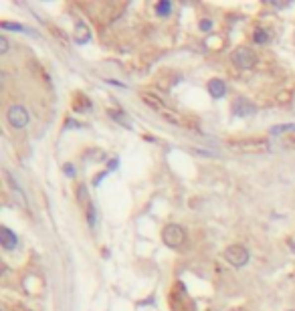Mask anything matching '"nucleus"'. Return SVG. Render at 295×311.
I'll list each match as a JSON object with an SVG mask.
<instances>
[{
	"instance_id": "423d86ee",
	"label": "nucleus",
	"mask_w": 295,
	"mask_h": 311,
	"mask_svg": "<svg viewBox=\"0 0 295 311\" xmlns=\"http://www.w3.org/2000/svg\"><path fill=\"white\" fill-rule=\"evenodd\" d=\"M230 113L234 117H249V115H255L257 113V105L245 97H239L234 99L232 105H230Z\"/></svg>"
},
{
	"instance_id": "a211bd4d",
	"label": "nucleus",
	"mask_w": 295,
	"mask_h": 311,
	"mask_svg": "<svg viewBox=\"0 0 295 311\" xmlns=\"http://www.w3.org/2000/svg\"><path fill=\"white\" fill-rule=\"evenodd\" d=\"M65 174H67V176H75V168H73L71 164H65Z\"/></svg>"
},
{
	"instance_id": "4468645a",
	"label": "nucleus",
	"mask_w": 295,
	"mask_h": 311,
	"mask_svg": "<svg viewBox=\"0 0 295 311\" xmlns=\"http://www.w3.org/2000/svg\"><path fill=\"white\" fill-rule=\"evenodd\" d=\"M0 26H2L4 30H18V33H26V28L22 24H14V22H2Z\"/></svg>"
},
{
	"instance_id": "9b49d317",
	"label": "nucleus",
	"mask_w": 295,
	"mask_h": 311,
	"mask_svg": "<svg viewBox=\"0 0 295 311\" xmlns=\"http://www.w3.org/2000/svg\"><path fill=\"white\" fill-rule=\"evenodd\" d=\"M109 115H111V119L120 121L124 128H132V121L126 117V113H124V111H120V109H111V111H109Z\"/></svg>"
},
{
	"instance_id": "f3484780",
	"label": "nucleus",
	"mask_w": 295,
	"mask_h": 311,
	"mask_svg": "<svg viewBox=\"0 0 295 311\" xmlns=\"http://www.w3.org/2000/svg\"><path fill=\"white\" fill-rule=\"evenodd\" d=\"M200 28H202V30H211V28H213V22H211V20H202V22H200Z\"/></svg>"
},
{
	"instance_id": "aec40b11",
	"label": "nucleus",
	"mask_w": 295,
	"mask_h": 311,
	"mask_svg": "<svg viewBox=\"0 0 295 311\" xmlns=\"http://www.w3.org/2000/svg\"><path fill=\"white\" fill-rule=\"evenodd\" d=\"M117 164H120L117 160H111V162H109V170H115V168H117Z\"/></svg>"
},
{
	"instance_id": "6ab92c4d",
	"label": "nucleus",
	"mask_w": 295,
	"mask_h": 311,
	"mask_svg": "<svg viewBox=\"0 0 295 311\" xmlns=\"http://www.w3.org/2000/svg\"><path fill=\"white\" fill-rule=\"evenodd\" d=\"M285 146H287V148H295V136H293V138H289V140L285 142Z\"/></svg>"
},
{
	"instance_id": "f03ea898",
	"label": "nucleus",
	"mask_w": 295,
	"mask_h": 311,
	"mask_svg": "<svg viewBox=\"0 0 295 311\" xmlns=\"http://www.w3.org/2000/svg\"><path fill=\"white\" fill-rule=\"evenodd\" d=\"M228 146L232 150L245 152V154H265L271 150V144L265 140H239V142H230Z\"/></svg>"
},
{
	"instance_id": "2eb2a0df",
	"label": "nucleus",
	"mask_w": 295,
	"mask_h": 311,
	"mask_svg": "<svg viewBox=\"0 0 295 311\" xmlns=\"http://www.w3.org/2000/svg\"><path fill=\"white\" fill-rule=\"evenodd\" d=\"M87 223H89V227H95V208H93V204H87Z\"/></svg>"
},
{
	"instance_id": "1a4fd4ad",
	"label": "nucleus",
	"mask_w": 295,
	"mask_h": 311,
	"mask_svg": "<svg viewBox=\"0 0 295 311\" xmlns=\"http://www.w3.org/2000/svg\"><path fill=\"white\" fill-rule=\"evenodd\" d=\"M271 136H283V134H295V123H281V126H273L269 130Z\"/></svg>"
},
{
	"instance_id": "f8f14e48",
	"label": "nucleus",
	"mask_w": 295,
	"mask_h": 311,
	"mask_svg": "<svg viewBox=\"0 0 295 311\" xmlns=\"http://www.w3.org/2000/svg\"><path fill=\"white\" fill-rule=\"evenodd\" d=\"M269 39H271V37H269V33H267L265 28H257L255 33H253V41H255L257 45H267Z\"/></svg>"
},
{
	"instance_id": "0eeeda50",
	"label": "nucleus",
	"mask_w": 295,
	"mask_h": 311,
	"mask_svg": "<svg viewBox=\"0 0 295 311\" xmlns=\"http://www.w3.org/2000/svg\"><path fill=\"white\" fill-rule=\"evenodd\" d=\"M0 244H2L4 251H14L16 244H18V238H16V234L10 229L2 227V229H0Z\"/></svg>"
},
{
	"instance_id": "9d476101",
	"label": "nucleus",
	"mask_w": 295,
	"mask_h": 311,
	"mask_svg": "<svg viewBox=\"0 0 295 311\" xmlns=\"http://www.w3.org/2000/svg\"><path fill=\"white\" fill-rule=\"evenodd\" d=\"M75 41H77L79 45H85L87 41H89V30H87V26H85L83 22L77 24V37H75Z\"/></svg>"
},
{
	"instance_id": "ddd939ff",
	"label": "nucleus",
	"mask_w": 295,
	"mask_h": 311,
	"mask_svg": "<svg viewBox=\"0 0 295 311\" xmlns=\"http://www.w3.org/2000/svg\"><path fill=\"white\" fill-rule=\"evenodd\" d=\"M156 12L160 16H168L172 12V2H170V0H162V2L156 4Z\"/></svg>"
},
{
	"instance_id": "dca6fc26",
	"label": "nucleus",
	"mask_w": 295,
	"mask_h": 311,
	"mask_svg": "<svg viewBox=\"0 0 295 311\" xmlns=\"http://www.w3.org/2000/svg\"><path fill=\"white\" fill-rule=\"evenodd\" d=\"M0 53H8V39L4 35H0Z\"/></svg>"
},
{
	"instance_id": "6e6552de",
	"label": "nucleus",
	"mask_w": 295,
	"mask_h": 311,
	"mask_svg": "<svg viewBox=\"0 0 295 311\" xmlns=\"http://www.w3.org/2000/svg\"><path fill=\"white\" fill-rule=\"evenodd\" d=\"M209 93L213 99H222L226 95V83L221 79H211L209 81Z\"/></svg>"
},
{
	"instance_id": "7ed1b4c3",
	"label": "nucleus",
	"mask_w": 295,
	"mask_h": 311,
	"mask_svg": "<svg viewBox=\"0 0 295 311\" xmlns=\"http://www.w3.org/2000/svg\"><path fill=\"white\" fill-rule=\"evenodd\" d=\"M230 61H232V65L237 67V69L247 71V69H253V67H255V63H257V55H255V51L249 49V47H239L237 51L232 53Z\"/></svg>"
},
{
	"instance_id": "39448f33",
	"label": "nucleus",
	"mask_w": 295,
	"mask_h": 311,
	"mask_svg": "<svg viewBox=\"0 0 295 311\" xmlns=\"http://www.w3.org/2000/svg\"><path fill=\"white\" fill-rule=\"evenodd\" d=\"M28 111L22 107V105H10L8 111H6V121L10 123V126L14 130H22L26 123H28Z\"/></svg>"
},
{
	"instance_id": "20e7f679",
	"label": "nucleus",
	"mask_w": 295,
	"mask_h": 311,
	"mask_svg": "<svg viewBox=\"0 0 295 311\" xmlns=\"http://www.w3.org/2000/svg\"><path fill=\"white\" fill-rule=\"evenodd\" d=\"M162 240L170 248H178L186 240V233H184V229L180 225H168L162 231Z\"/></svg>"
},
{
	"instance_id": "f257e3e1",
	"label": "nucleus",
	"mask_w": 295,
	"mask_h": 311,
	"mask_svg": "<svg viewBox=\"0 0 295 311\" xmlns=\"http://www.w3.org/2000/svg\"><path fill=\"white\" fill-rule=\"evenodd\" d=\"M224 259L228 261V265L241 269V267H245L249 263L251 253H249V248L243 246V244H230L226 251H224Z\"/></svg>"
},
{
	"instance_id": "412c9836",
	"label": "nucleus",
	"mask_w": 295,
	"mask_h": 311,
	"mask_svg": "<svg viewBox=\"0 0 295 311\" xmlns=\"http://www.w3.org/2000/svg\"><path fill=\"white\" fill-rule=\"evenodd\" d=\"M289 246H291V251H293V253H295V242H291V244H289Z\"/></svg>"
}]
</instances>
